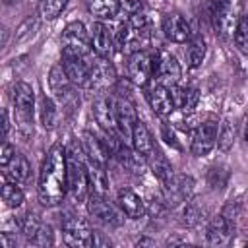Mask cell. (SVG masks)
<instances>
[{
  "label": "cell",
  "instance_id": "obj_1",
  "mask_svg": "<svg viewBox=\"0 0 248 248\" xmlns=\"http://www.w3.org/2000/svg\"><path fill=\"white\" fill-rule=\"evenodd\" d=\"M39 200L45 205H58L68 192V165H66V147L52 145L43 161L39 174Z\"/></svg>",
  "mask_w": 248,
  "mask_h": 248
},
{
  "label": "cell",
  "instance_id": "obj_2",
  "mask_svg": "<svg viewBox=\"0 0 248 248\" xmlns=\"http://www.w3.org/2000/svg\"><path fill=\"white\" fill-rule=\"evenodd\" d=\"M66 165H68V192L74 202H83L89 196V174L85 153L78 141H72L66 147Z\"/></svg>",
  "mask_w": 248,
  "mask_h": 248
},
{
  "label": "cell",
  "instance_id": "obj_3",
  "mask_svg": "<svg viewBox=\"0 0 248 248\" xmlns=\"http://www.w3.org/2000/svg\"><path fill=\"white\" fill-rule=\"evenodd\" d=\"M91 48V39L81 21H72L62 31V56L85 58Z\"/></svg>",
  "mask_w": 248,
  "mask_h": 248
},
{
  "label": "cell",
  "instance_id": "obj_4",
  "mask_svg": "<svg viewBox=\"0 0 248 248\" xmlns=\"http://www.w3.org/2000/svg\"><path fill=\"white\" fill-rule=\"evenodd\" d=\"M155 74V54L147 50H138L128 58V78L134 85L145 87Z\"/></svg>",
  "mask_w": 248,
  "mask_h": 248
},
{
  "label": "cell",
  "instance_id": "obj_5",
  "mask_svg": "<svg viewBox=\"0 0 248 248\" xmlns=\"http://www.w3.org/2000/svg\"><path fill=\"white\" fill-rule=\"evenodd\" d=\"M62 236L64 242L74 248H87L93 244V231L89 229L87 221L76 215H66L62 219Z\"/></svg>",
  "mask_w": 248,
  "mask_h": 248
},
{
  "label": "cell",
  "instance_id": "obj_6",
  "mask_svg": "<svg viewBox=\"0 0 248 248\" xmlns=\"http://www.w3.org/2000/svg\"><path fill=\"white\" fill-rule=\"evenodd\" d=\"M217 132H219V124L213 116H209L207 120L200 122L194 136H192V143L190 149L196 157H203L207 155L215 145H217Z\"/></svg>",
  "mask_w": 248,
  "mask_h": 248
},
{
  "label": "cell",
  "instance_id": "obj_7",
  "mask_svg": "<svg viewBox=\"0 0 248 248\" xmlns=\"http://www.w3.org/2000/svg\"><path fill=\"white\" fill-rule=\"evenodd\" d=\"M19 227H21V232H23L27 244H31V246H50L54 242L52 229L48 225H45L37 215L23 217Z\"/></svg>",
  "mask_w": 248,
  "mask_h": 248
},
{
  "label": "cell",
  "instance_id": "obj_8",
  "mask_svg": "<svg viewBox=\"0 0 248 248\" xmlns=\"http://www.w3.org/2000/svg\"><path fill=\"white\" fill-rule=\"evenodd\" d=\"M180 64L174 58V54L167 52V50H159L155 52V78L157 83H163L167 87L176 85L180 79Z\"/></svg>",
  "mask_w": 248,
  "mask_h": 248
},
{
  "label": "cell",
  "instance_id": "obj_9",
  "mask_svg": "<svg viewBox=\"0 0 248 248\" xmlns=\"http://www.w3.org/2000/svg\"><path fill=\"white\" fill-rule=\"evenodd\" d=\"M114 81H116V72H114V66L110 64V60L103 58V56H97L91 62V68H89V83H87V87L103 93Z\"/></svg>",
  "mask_w": 248,
  "mask_h": 248
},
{
  "label": "cell",
  "instance_id": "obj_10",
  "mask_svg": "<svg viewBox=\"0 0 248 248\" xmlns=\"http://www.w3.org/2000/svg\"><path fill=\"white\" fill-rule=\"evenodd\" d=\"M91 108H93V118L103 128V132H107V134H116L118 132L116 108H114V101L110 97L99 93V97L93 101Z\"/></svg>",
  "mask_w": 248,
  "mask_h": 248
},
{
  "label": "cell",
  "instance_id": "obj_11",
  "mask_svg": "<svg viewBox=\"0 0 248 248\" xmlns=\"http://www.w3.org/2000/svg\"><path fill=\"white\" fill-rule=\"evenodd\" d=\"M12 99H14L16 110H17L23 126L33 124V108H35V91H33V87L25 81L16 83Z\"/></svg>",
  "mask_w": 248,
  "mask_h": 248
},
{
  "label": "cell",
  "instance_id": "obj_12",
  "mask_svg": "<svg viewBox=\"0 0 248 248\" xmlns=\"http://www.w3.org/2000/svg\"><path fill=\"white\" fill-rule=\"evenodd\" d=\"M87 211L93 219H97L99 223L103 225H108V227H116L120 225V215L116 213V209L105 200L103 194H97V192H91L87 196Z\"/></svg>",
  "mask_w": 248,
  "mask_h": 248
},
{
  "label": "cell",
  "instance_id": "obj_13",
  "mask_svg": "<svg viewBox=\"0 0 248 248\" xmlns=\"http://www.w3.org/2000/svg\"><path fill=\"white\" fill-rule=\"evenodd\" d=\"M114 108H116V122H118V132L124 140H130L132 138V130L136 126V122L140 120L138 118V112H136V107L134 103L120 95L116 101H114Z\"/></svg>",
  "mask_w": 248,
  "mask_h": 248
},
{
  "label": "cell",
  "instance_id": "obj_14",
  "mask_svg": "<svg viewBox=\"0 0 248 248\" xmlns=\"http://www.w3.org/2000/svg\"><path fill=\"white\" fill-rule=\"evenodd\" d=\"M145 99L149 103V107L159 114V116H169L176 107H174V99L170 93V87L163 85V83H155L145 91Z\"/></svg>",
  "mask_w": 248,
  "mask_h": 248
},
{
  "label": "cell",
  "instance_id": "obj_15",
  "mask_svg": "<svg viewBox=\"0 0 248 248\" xmlns=\"http://www.w3.org/2000/svg\"><path fill=\"white\" fill-rule=\"evenodd\" d=\"M194 192V178L180 174V176H172L169 182H165V202L169 203H180V202H188L190 196Z\"/></svg>",
  "mask_w": 248,
  "mask_h": 248
},
{
  "label": "cell",
  "instance_id": "obj_16",
  "mask_svg": "<svg viewBox=\"0 0 248 248\" xmlns=\"http://www.w3.org/2000/svg\"><path fill=\"white\" fill-rule=\"evenodd\" d=\"M163 35L172 43H186L192 37L190 23L180 14H167L163 17Z\"/></svg>",
  "mask_w": 248,
  "mask_h": 248
},
{
  "label": "cell",
  "instance_id": "obj_17",
  "mask_svg": "<svg viewBox=\"0 0 248 248\" xmlns=\"http://www.w3.org/2000/svg\"><path fill=\"white\" fill-rule=\"evenodd\" d=\"M145 29H140L136 27L132 21H124L118 31H116V46L122 50V52H138L141 50V37H143Z\"/></svg>",
  "mask_w": 248,
  "mask_h": 248
},
{
  "label": "cell",
  "instance_id": "obj_18",
  "mask_svg": "<svg viewBox=\"0 0 248 248\" xmlns=\"http://www.w3.org/2000/svg\"><path fill=\"white\" fill-rule=\"evenodd\" d=\"M232 229H234V225H232L231 219H227L223 213L217 215L209 223V227H207V242L209 244H215V246L229 244L232 240Z\"/></svg>",
  "mask_w": 248,
  "mask_h": 248
},
{
  "label": "cell",
  "instance_id": "obj_19",
  "mask_svg": "<svg viewBox=\"0 0 248 248\" xmlns=\"http://www.w3.org/2000/svg\"><path fill=\"white\" fill-rule=\"evenodd\" d=\"M62 64H64V70H66V74H68V78L74 85L85 87L89 83L91 64L85 62V58H81V56H62Z\"/></svg>",
  "mask_w": 248,
  "mask_h": 248
},
{
  "label": "cell",
  "instance_id": "obj_20",
  "mask_svg": "<svg viewBox=\"0 0 248 248\" xmlns=\"http://www.w3.org/2000/svg\"><path fill=\"white\" fill-rule=\"evenodd\" d=\"M91 48L95 50L97 56H103V58H108L110 52H112V46H114V41H112V35L108 31V27L101 21L93 23L91 27Z\"/></svg>",
  "mask_w": 248,
  "mask_h": 248
},
{
  "label": "cell",
  "instance_id": "obj_21",
  "mask_svg": "<svg viewBox=\"0 0 248 248\" xmlns=\"http://www.w3.org/2000/svg\"><path fill=\"white\" fill-rule=\"evenodd\" d=\"M118 205L130 219H140L145 215V203L132 188L118 190Z\"/></svg>",
  "mask_w": 248,
  "mask_h": 248
},
{
  "label": "cell",
  "instance_id": "obj_22",
  "mask_svg": "<svg viewBox=\"0 0 248 248\" xmlns=\"http://www.w3.org/2000/svg\"><path fill=\"white\" fill-rule=\"evenodd\" d=\"M48 85H50L52 93H56V97H60L62 101L72 95V85H74V83L70 81V78H68V74H66L62 62H58V64H54V66L50 68Z\"/></svg>",
  "mask_w": 248,
  "mask_h": 248
},
{
  "label": "cell",
  "instance_id": "obj_23",
  "mask_svg": "<svg viewBox=\"0 0 248 248\" xmlns=\"http://www.w3.org/2000/svg\"><path fill=\"white\" fill-rule=\"evenodd\" d=\"M2 170H4V178L12 180V182H16V184H21V182H25V180L29 178L31 165H29V161L25 159V155L16 153V155L12 157V161H10Z\"/></svg>",
  "mask_w": 248,
  "mask_h": 248
},
{
  "label": "cell",
  "instance_id": "obj_24",
  "mask_svg": "<svg viewBox=\"0 0 248 248\" xmlns=\"http://www.w3.org/2000/svg\"><path fill=\"white\" fill-rule=\"evenodd\" d=\"M211 21L215 31L221 37H227L231 25V0H213L211 4Z\"/></svg>",
  "mask_w": 248,
  "mask_h": 248
},
{
  "label": "cell",
  "instance_id": "obj_25",
  "mask_svg": "<svg viewBox=\"0 0 248 248\" xmlns=\"http://www.w3.org/2000/svg\"><path fill=\"white\" fill-rule=\"evenodd\" d=\"M81 149H83V153H85L87 159L97 161V163H103V165H105V161H107V157H108V151H107L103 140H99V138H97L95 134H91V132H85V134L81 136Z\"/></svg>",
  "mask_w": 248,
  "mask_h": 248
},
{
  "label": "cell",
  "instance_id": "obj_26",
  "mask_svg": "<svg viewBox=\"0 0 248 248\" xmlns=\"http://www.w3.org/2000/svg\"><path fill=\"white\" fill-rule=\"evenodd\" d=\"M170 93H172V99H174V107L184 110V112H190L196 108L198 105V99H200V93L196 87H178V85H170Z\"/></svg>",
  "mask_w": 248,
  "mask_h": 248
},
{
  "label": "cell",
  "instance_id": "obj_27",
  "mask_svg": "<svg viewBox=\"0 0 248 248\" xmlns=\"http://www.w3.org/2000/svg\"><path fill=\"white\" fill-rule=\"evenodd\" d=\"M130 141H132V147H134L136 151H140L141 155H145V157L155 149V145H153V136H151V132L147 130V126H145L141 120L136 122V126H134V130H132Z\"/></svg>",
  "mask_w": 248,
  "mask_h": 248
},
{
  "label": "cell",
  "instance_id": "obj_28",
  "mask_svg": "<svg viewBox=\"0 0 248 248\" xmlns=\"http://www.w3.org/2000/svg\"><path fill=\"white\" fill-rule=\"evenodd\" d=\"M85 163H87V174H89V186H91V192H97V194H103L108 190V178H107V170H105V165L103 163H97V161H91L85 157Z\"/></svg>",
  "mask_w": 248,
  "mask_h": 248
},
{
  "label": "cell",
  "instance_id": "obj_29",
  "mask_svg": "<svg viewBox=\"0 0 248 248\" xmlns=\"http://www.w3.org/2000/svg\"><path fill=\"white\" fill-rule=\"evenodd\" d=\"M149 167H151V170H153V174L165 184V182H169L172 176H174V172H172V165L169 163V159L155 147L149 155Z\"/></svg>",
  "mask_w": 248,
  "mask_h": 248
},
{
  "label": "cell",
  "instance_id": "obj_30",
  "mask_svg": "<svg viewBox=\"0 0 248 248\" xmlns=\"http://www.w3.org/2000/svg\"><path fill=\"white\" fill-rule=\"evenodd\" d=\"M205 50H207V46H205V39L202 35L190 37L188 46H186V60H188V66L192 70L202 66V62L205 58Z\"/></svg>",
  "mask_w": 248,
  "mask_h": 248
},
{
  "label": "cell",
  "instance_id": "obj_31",
  "mask_svg": "<svg viewBox=\"0 0 248 248\" xmlns=\"http://www.w3.org/2000/svg\"><path fill=\"white\" fill-rule=\"evenodd\" d=\"M87 6L97 19H112L120 12V0H89Z\"/></svg>",
  "mask_w": 248,
  "mask_h": 248
},
{
  "label": "cell",
  "instance_id": "obj_32",
  "mask_svg": "<svg viewBox=\"0 0 248 248\" xmlns=\"http://www.w3.org/2000/svg\"><path fill=\"white\" fill-rule=\"evenodd\" d=\"M23 200H25V196H23L21 188L16 186V182L10 180V182H4L2 184V202H4L6 207L16 209V207H19L23 203Z\"/></svg>",
  "mask_w": 248,
  "mask_h": 248
},
{
  "label": "cell",
  "instance_id": "obj_33",
  "mask_svg": "<svg viewBox=\"0 0 248 248\" xmlns=\"http://www.w3.org/2000/svg\"><path fill=\"white\" fill-rule=\"evenodd\" d=\"M39 112H41V122L45 128H52L56 124V107H54V101L50 97H46V95L41 97Z\"/></svg>",
  "mask_w": 248,
  "mask_h": 248
},
{
  "label": "cell",
  "instance_id": "obj_34",
  "mask_svg": "<svg viewBox=\"0 0 248 248\" xmlns=\"http://www.w3.org/2000/svg\"><path fill=\"white\" fill-rule=\"evenodd\" d=\"M234 45L236 48L248 56V14L240 16L238 23H236V29H234Z\"/></svg>",
  "mask_w": 248,
  "mask_h": 248
},
{
  "label": "cell",
  "instance_id": "obj_35",
  "mask_svg": "<svg viewBox=\"0 0 248 248\" xmlns=\"http://www.w3.org/2000/svg\"><path fill=\"white\" fill-rule=\"evenodd\" d=\"M234 143V126L229 120H223L219 124V132H217V147L221 151H229Z\"/></svg>",
  "mask_w": 248,
  "mask_h": 248
},
{
  "label": "cell",
  "instance_id": "obj_36",
  "mask_svg": "<svg viewBox=\"0 0 248 248\" xmlns=\"http://www.w3.org/2000/svg\"><path fill=\"white\" fill-rule=\"evenodd\" d=\"M68 0H41L39 4V14L43 19H56L60 12L66 8Z\"/></svg>",
  "mask_w": 248,
  "mask_h": 248
},
{
  "label": "cell",
  "instance_id": "obj_37",
  "mask_svg": "<svg viewBox=\"0 0 248 248\" xmlns=\"http://www.w3.org/2000/svg\"><path fill=\"white\" fill-rule=\"evenodd\" d=\"M16 155V151H14V147L8 143V141H4L2 143V155H0V165H2V169L12 161V157Z\"/></svg>",
  "mask_w": 248,
  "mask_h": 248
},
{
  "label": "cell",
  "instance_id": "obj_38",
  "mask_svg": "<svg viewBox=\"0 0 248 248\" xmlns=\"http://www.w3.org/2000/svg\"><path fill=\"white\" fill-rule=\"evenodd\" d=\"M0 244H2V248H14L16 246V236H10V232H2L0 234Z\"/></svg>",
  "mask_w": 248,
  "mask_h": 248
},
{
  "label": "cell",
  "instance_id": "obj_39",
  "mask_svg": "<svg viewBox=\"0 0 248 248\" xmlns=\"http://www.w3.org/2000/svg\"><path fill=\"white\" fill-rule=\"evenodd\" d=\"M2 118H4V136H8V130H10V112H8V108L2 110Z\"/></svg>",
  "mask_w": 248,
  "mask_h": 248
},
{
  "label": "cell",
  "instance_id": "obj_40",
  "mask_svg": "<svg viewBox=\"0 0 248 248\" xmlns=\"http://www.w3.org/2000/svg\"><path fill=\"white\" fill-rule=\"evenodd\" d=\"M99 244H110L108 240H105L103 236H101V232H93V246H99Z\"/></svg>",
  "mask_w": 248,
  "mask_h": 248
},
{
  "label": "cell",
  "instance_id": "obj_41",
  "mask_svg": "<svg viewBox=\"0 0 248 248\" xmlns=\"http://www.w3.org/2000/svg\"><path fill=\"white\" fill-rule=\"evenodd\" d=\"M242 140H244L246 145H248V114H246V118H244V122H242Z\"/></svg>",
  "mask_w": 248,
  "mask_h": 248
}]
</instances>
